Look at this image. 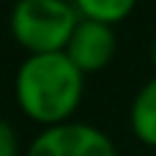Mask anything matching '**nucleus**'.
<instances>
[{
  "instance_id": "1",
  "label": "nucleus",
  "mask_w": 156,
  "mask_h": 156,
  "mask_svg": "<svg viewBox=\"0 0 156 156\" xmlns=\"http://www.w3.org/2000/svg\"><path fill=\"white\" fill-rule=\"evenodd\" d=\"M14 96L22 115L41 129L74 121L82 96L85 74L69 60L66 52L27 55L14 77Z\"/></svg>"
},
{
  "instance_id": "2",
  "label": "nucleus",
  "mask_w": 156,
  "mask_h": 156,
  "mask_svg": "<svg viewBox=\"0 0 156 156\" xmlns=\"http://www.w3.org/2000/svg\"><path fill=\"white\" fill-rule=\"evenodd\" d=\"M80 14L71 0H16L8 14L11 38L27 55L63 52Z\"/></svg>"
},
{
  "instance_id": "3",
  "label": "nucleus",
  "mask_w": 156,
  "mask_h": 156,
  "mask_svg": "<svg viewBox=\"0 0 156 156\" xmlns=\"http://www.w3.org/2000/svg\"><path fill=\"white\" fill-rule=\"evenodd\" d=\"M25 156H118V148L112 137L99 126L66 121L41 129L30 140Z\"/></svg>"
},
{
  "instance_id": "4",
  "label": "nucleus",
  "mask_w": 156,
  "mask_h": 156,
  "mask_svg": "<svg viewBox=\"0 0 156 156\" xmlns=\"http://www.w3.org/2000/svg\"><path fill=\"white\" fill-rule=\"evenodd\" d=\"M118 49V38H115V25L99 22V19H85L80 16L69 44H66V55L69 60L88 77L96 71H104Z\"/></svg>"
},
{
  "instance_id": "5",
  "label": "nucleus",
  "mask_w": 156,
  "mask_h": 156,
  "mask_svg": "<svg viewBox=\"0 0 156 156\" xmlns=\"http://www.w3.org/2000/svg\"><path fill=\"white\" fill-rule=\"evenodd\" d=\"M129 129L134 140L156 151V74L134 93L129 107Z\"/></svg>"
},
{
  "instance_id": "6",
  "label": "nucleus",
  "mask_w": 156,
  "mask_h": 156,
  "mask_svg": "<svg viewBox=\"0 0 156 156\" xmlns=\"http://www.w3.org/2000/svg\"><path fill=\"white\" fill-rule=\"evenodd\" d=\"M77 14L85 19H99L107 25H118L126 16H132L137 0H71Z\"/></svg>"
},
{
  "instance_id": "7",
  "label": "nucleus",
  "mask_w": 156,
  "mask_h": 156,
  "mask_svg": "<svg viewBox=\"0 0 156 156\" xmlns=\"http://www.w3.org/2000/svg\"><path fill=\"white\" fill-rule=\"evenodd\" d=\"M0 156H19V134L3 118H0Z\"/></svg>"
},
{
  "instance_id": "8",
  "label": "nucleus",
  "mask_w": 156,
  "mask_h": 156,
  "mask_svg": "<svg viewBox=\"0 0 156 156\" xmlns=\"http://www.w3.org/2000/svg\"><path fill=\"white\" fill-rule=\"evenodd\" d=\"M151 63H154V69H156V38H154V44H151Z\"/></svg>"
}]
</instances>
